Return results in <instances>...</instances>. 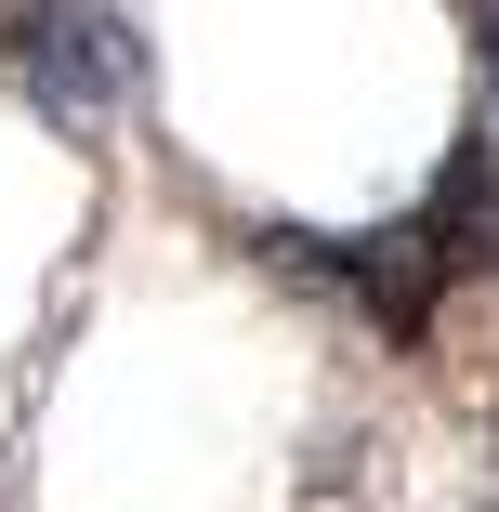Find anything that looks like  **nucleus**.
<instances>
[{
    "mask_svg": "<svg viewBox=\"0 0 499 512\" xmlns=\"http://www.w3.org/2000/svg\"><path fill=\"white\" fill-rule=\"evenodd\" d=\"M0 66L27 79V106L92 132L132 92V27H119V0H14L0 14Z\"/></svg>",
    "mask_w": 499,
    "mask_h": 512,
    "instance_id": "1",
    "label": "nucleus"
}]
</instances>
